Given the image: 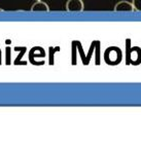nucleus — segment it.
<instances>
[{
	"label": "nucleus",
	"instance_id": "7ed1b4c3",
	"mask_svg": "<svg viewBox=\"0 0 141 148\" xmlns=\"http://www.w3.org/2000/svg\"><path fill=\"white\" fill-rule=\"evenodd\" d=\"M85 8L83 0H68L66 3V10L69 12H80Z\"/></svg>",
	"mask_w": 141,
	"mask_h": 148
},
{
	"label": "nucleus",
	"instance_id": "39448f33",
	"mask_svg": "<svg viewBox=\"0 0 141 148\" xmlns=\"http://www.w3.org/2000/svg\"><path fill=\"white\" fill-rule=\"evenodd\" d=\"M31 12H50V6L43 1H37L31 6Z\"/></svg>",
	"mask_w": 141,
	"mask_h": 148
},
{
	"label": "nucleus",
	"instance_id": "f03ea898",
	"mask_svg": "<svg viewBox=\"0 0 141 148\" xmlns=\"http://www.w3.org/2000/svg\"><path fill=\"white\" fill-rule=\"evenodd\" d=\"M127 64H132L134 66L141 64V49L139 46H131L127 53Z\"/></svg>",
	"mask_w": 141,
	"mask_h": 148
},
{
	"label": "nucleus",
	"instance_id": "423d86ee",
	"mask_svg": "<svg viewBox=\"0 0 141 148\" xmlns=\"http://www.w3.org/2000/svg\"><path fill=\"white\" fill-rule=\"evenodd\" d=\"M132 5L134 7V10L141 12V0H133Z\"/></svg>",
	"mask_w": 141,
	"mask_h": 148
},
{
	"label": "nucleus",
	"instance_id": "20e7f679",
	"mask_svg": "<svg viewBox=\"0 0 141 148\" xmlns=\"http://www.w3.org/2000/svg\"><path fill=\"white\" fill-rule=\"evenodd\" d=\"M114 12H134V7L128 1H120L114 5Z\"/></svg>",
	"mask_w": 141,
	"mask_h": 148
},
{
	"label": "nucleus",
	"instance_id": "f257e3e1",
	"mask_svg": "<svg viewBox=\"0 0 141 148\" xmlns=\"http://www.w3.org/2000/svg\"><path fill=\"white\" fill-rule=\"evenodd\" d=\"M104 61L109 66H118L123 61V51L118 46H109L104 51Z\"/></svg>",
	"mask_w": 141,
	"mask_h": 148
}]
</instances>
